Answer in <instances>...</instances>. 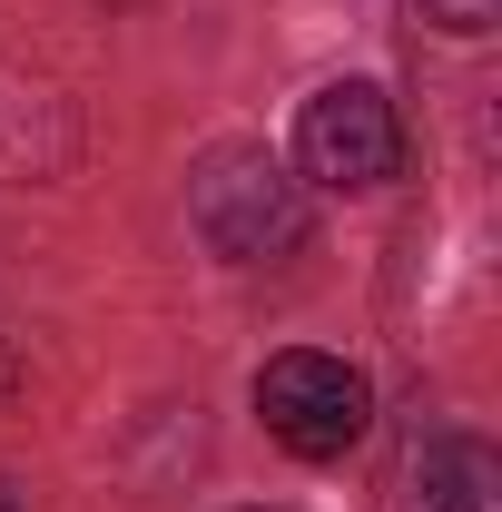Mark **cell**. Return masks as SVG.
<instances>
[{
  "mask_svg": "<svg viewBox=\"0 0 502 512\" xmlns=\"http://www.w3.org/2000/svg\"><path fill=\"white\" fill-rule=\"evenodd\" d=\"M188 217L217 256L266 266V256L306 247V178H286L266 148H217V158H197V178H188Z\"/></svg>",
  "mask_w": 502,
  "mask_h": 512,
  "instance_id": "6da1fadb",
  "label": "cell"
},
{
  "mask_svg": "<svg viewBox=\"0 0 502 512\" xmlns=\"http://www.w3.org/2000/svg\"><path fill=\"white\" fill-rule=\"evenodd\" d=\"M256 414H266V434L286 453H306V463H335L345 444H365V424H375V394L365 375L345 365V355H266V375H256Z\"/></svg>",
  "mask_w": 502,
  "mask_h": 512,
  "instance_id": "7a4b0ae2",
  "label": "cell"
},
{
  "mask_svg": "<svg viewBox=\"0 0 502 512\" xmlns=\"http://www.w3.org/2000/svg\"><path fill=\"white\" fill-rule=\"evenodd\" d=\"M404 168V128L375 79H325L296 109V178L315 188H384Z\"/></svg>",
  "mask_w": 502,
  "mask_h": 512,
  "instance_id": "3957f363",
  "label": "cell"
},
{
  "mask_svg": "<svg viewBox=\"0 0 502 512\" xmlns=\"http://www.w3.org/2000/svg\"><path fill=\"white\" fill-rule=\"evenodd\" d=\"M69 168H79V119H69V99L30 89V79H0V188L69 178Z\"/></svg>",
  "mask_w": 502,
  "mask_h": 512,
  "instance_id": "277c9868",
  "label": "cell"
},
{
  "mask_svg": "<svg viewBox=\"0 0 502 512\" xmlns=\"http://www.w3.org/2000/svg\"><path fill=\"white\" fill-rule=\"evenodd\" d=\"M394 512H493V463L483 444H414Z\"/></svg>",
  "mask_w": 502,
  "mask_h": 512,
  "instance_id": "5b68a950",
  "label": "cell"
},
{
  "mask_svg": "<svg viewBox=\"0 0 502 512\" xmlns=\"http://www.w3.org/2000/svg\"><path fill=\"white\" fill-rule=\"evenodd\" d=\"M493 10H502V0H424V20L453 30V40H483V30H493Z\"/></svg>",
  "mask_w": 502,
  "mask_h": 512,
  "instance_id": "8992f818",
  "label": "cell"
},
{
  "mask_svg": "<svg viewBox=\"0 0 502 512\" xmlns=\"http://www.w3.org/2000/svg\"><path fill=\"white\" fill-rule=\"evenodd\" d=\"M20 394V355H10V335H0V404Z\"/></svg>",
  "mask_w": 502,
  "mask_h": 512,
  "instance_id": "52a82bcc",
  "label": "cell"
},
{
  "mask_svg": "<svg viewBox=\"0 0 502 512\" xmlns=\"http://www.w3.org/2000/svg\"><path fill=\"white\" fill-rule=\"evenodd\" d=\"M0 512H20V503H10V483H0Z\"/></svg>",
  "mask_w": 502,
  "mask_h": 512,
  "instance_id": "ba28073f",
  "label": "cell"
}]
</instances>
